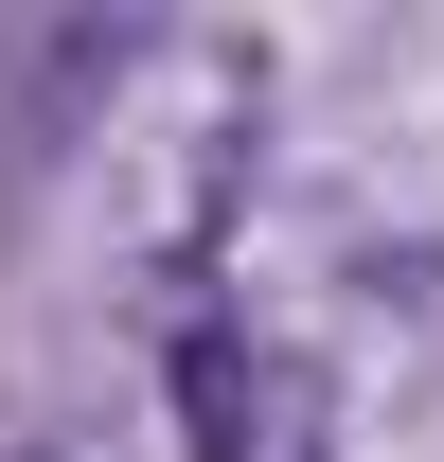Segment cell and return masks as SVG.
<instances>
[{"instance_id":"1","label":"cell","mask_w":444,"mask_h":462,"mask_svg":"<svg viewBox=\"0 0 444 462\" xmlns=\"http://www.w3.org/2000/svg\"><path fill=\"white\" fill-rule=\"evenodd\" d=\"M178 409H196V462H320L302 374H284V356H249L231 320H196V338H178Z\"/></svg>"}]
</instances>
